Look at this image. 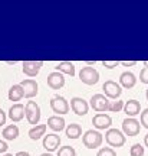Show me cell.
I'll list each match as a JSON object with an SVG mask.
<instances>
[{
    "instance_id": "44dd1931",
    "label": "cell",
    "mask_w": 148,
    "mask_h": 156,
    "mask_svg": "<svg viewBox=\"0 0 148 156\" xmlns=\"http://www.w3.org/2000/svg\"><path fill=\"white\" fill-rule=\"evenodd\" d=\"M7 97L10 101H20L25 97V93H23V88L20 84H15L9 88V93H7Z\"/></svg>"
},
{
    "instance_id": "4dcf8cb0",
    "label": "cell",
    "mask_w": 148,
    "mask_h": 156,
    "mask_svg": "<svg viewBox=\"0 0 148 156\" xmlns=\"http://www.w3.org/2000/svg\"><path fill=\"white\" fill-rule=\"evenodd\" d=\"M7 149H9L7 143H6L5 140L0 139V153H6V152H7Z\"/></svg>"
},
{
    "instance_id": "ba28073f",
    "label": "cell",
    "mask_w": 148,
    "mask_h": 156,
    "mask_svg": "<svg viewBox=\"0 0 148 156\" xmlns=\"http://www.w3.org/2000/svg\"><path fill=\"white\" fill-rule=\"evenodd\" d=\"M92 124L96 130H109L112 124V119L106 113H98L92 117Z\"/></svg>"
},
{
    "instance_id": "8992f818",
    "label": "cell",
    "mask_w": 148,
    "mask_h": 156,
    "mask_svg": "<svg viewBox=\"0 0 148 156\" xmlns=\"http://www.w3.org/2000/svg\"><path fill=\"white\" fill-rule=\"evenodd\" d=\"M79 80L86 85H95L99 81V73L93 67H83L79 71Z\"/></svg>"
},
{
    "instance_id": "603a6c76",
    "label": "cell",
    "mask_w": 148,
    "mask_h": 156,
    "mask_svg": "<svg viewBox=\"0 0 148 156\" xmlns=\"http://www.w3.org/2000/svg\"><path fill=\"white\" fill-rule=\"evenodd\" d=\"M2 136H3L6 140L17 139V136H19V127H17L16 124H9V126H6V127L3 129Z\"/></svg>"
},
{
    "instance_id": "ac0fdd59",
    "label": "cell",
    "mask_w": 148,
    "mask_h": 156,
    "mask_svg": "<svg viewBox=\"0 0 148 156\" xmlns=\"http://www.w3.org/2000/svg\"><path fill=\"white\" fill-rule=\"evenodd\" d=\"M124 112L128 114L130 117H134L141 113V104L137 100H128L125 101V107H124Z\"/></svg>"
},
{
    "instance_id": "8d00e7d4",
    "label": "cell",
    "mask_w": 148,
    "mask_h": 156,
    "mask_svg": "<svg viewBox=\"0 0 148 156\" xmlns=\"http://www.w3.org/2000/svg\"><path fill=\"white\" fill-rule=\"evenodd\" d=\"M144 67L148 68V61H144Z\"/></svg>"
},
{
    "instance_id": "ffe728a7",
    "label": "cell",
    "mask_w": 148,
    "mask_h": 156,
    "mask_svg": "<svg viewBox=\"0 0 148 156\" xmlns=\"http://www.w3.org/2000/svg\"><path fill=\"white\" fill-rule=\"evenodd\" d=\"M65 133L68 136V139H78V137L82 136V127L78 123H71V124L66 126Z\"/></svg>"
},
{
    "instance_id": "9c48e42d",
    "label": "cell",
    "mask_w": 148,
    "mask_h": 156,
    "mask_svg": "<svg viewBox=\"0 0 148 156\" xmlns=\"http://www.w3.org/2000/svg\"><path fill=\"white\" fill-rule=\"evenodd\" d=\"M102 90H104L105 95L108 97V98H112V100H115L121 95L122 93V88H121V84H118L116 81L114 80H108V81H105L104 85H102Z\"/></svg>"
},
{
    "instance_id": "d590c367",
    "label": "cell",
    "mask_w": 148,
    "mask_h": 156,
    "mask_svg": "<svg viewBox=\"0 0 148 156\" xmlns=\"http://www.w3.org/2000/svg\"><path fill=\"white\" fill-rule=\"evenodd\" d=\"M39 156H53V155L49 153V152H46V153H42V155H39Z\"/></svg>"
},
{
    "instance_id": "8fae6325",
    "label": "cell",
    "mask_w": 148,
    "mask_h": 156,
    "mask_svg": "<svg viewBox=\"0 0 148 156\" xmlns=\"http://www.w3.org/2000/svg\"><path fill=\"white\" fill-rule=\"evenodd\" d=\"M42 67H43V61H23L22 71L25 75L33 78L39 74V71H40Z\"/></svg>"
},
{
    "instance_id": "484cf974",
    "label": "cell",
    "mask_w": 148,
    "mask_h": 156,
    "mask_svg": "<svg viewBox=\"0 0 148 156\" xmlns=\"http://www.w3.org/2000/svg\"><path fill=\"white\" fill-rule=\"evenodd\" d=\"M125 107V103L122 100H116V101H111V106H109V112L112 113H118L121 110H124Z\"/></svg>"
},
{
    "instance_id": "836d02e7",
    "label": "cell",
    "mask_w": 148,
    "mask_h": 156,
    "mask_svg": "<svg viewBox=\"0 0 148 156\" xmlns=\"http://www.w3.org/2000/svg\"><path fill=\"white\" fill-rule=\"evenodd\" d=\"M15 156H30V153H29V152H25V151H20V152H17Z\"/></svg>"
},
{
    "instance_id": "277c9868",
    "label": "cell",
    "mask_w": 148,
    "mask_h": 156,
    "mask_svg": "<svg viewBox=\"0 0 148 156\" xmlns=\"http://www.w3.org/2000/svg\"><path fill=\"white\" fill-rule=\"evenodd\" d=\"M89 101H91V103H89V106L92 107L95 112H98V113L109 112L111 101L105 94H93Z\"/></svg>"
},
{
    "instance_id": "1f68e13d",
    "label": "cell",
    "mask_w": 148,
    "mask_h": 156,
    "mask_svg": "<svg viewBox=\"0 0 148 156\" xmlns=\"http://www.w3.org/2000/svg\"><path fill=\"white\" fill-rule=\"evenodd\" d=\"M5 123H6V113L0 108V127H2Z\"/></svg>"
},
{
    "instance_id": "6da1fadb",
    "label": "cell",
    "mask_w": 148,
    "mask_h": 156,
    "mask_svg": "<svg viewBox=\"0 0 148 156\" xmlns=\"http://www.w3.org/2000/svg\"><path fill=\"white\" fill-rule=\"evenodd\" d=\"M102 142H104V136L98 130H93V129L86 130L82 136V143L88 149H96L102 145Z\"/></svg>"
},
{
    "instance_id": "f35d334b",
    "label": "cell",
    "mask_w": 148,
    "mask_h": 156,
    "mask_svg": "<svg viewBox=\"0 0 148 156\" xmlns=\"http://www.w3.org/2000/svg\"><path fill=\"white\" fill-rule=\"evenodd\" d=\"M145 97H147V100H148V88H147V91H145Z\"/></svg>"
},
{
    "instance_id": "7a4b0ae2",
    "label": "cell",
    "mask_w": 148,
    "mask_h": 156,
    "mask_svg": "<svg viewBox=\"0 0 148 156\" xmlns=\"http://www.w3.org/2000/svg\"><path fill=\"white\" fill-rule=\"evenodd\" d=\"M105 140L111 147H121V146L125 145L126 137L124 132H121L118 129H109L105 133Z\"/></svg>"
},
{
    "instance_id": "d6986e66",
    "label": "cell",
    "mask_w": 148,
    "mask_h": 156,
    "mask_svg": "<svg viewBox=\"0 0 148 156\" xmlns=\"http://www.w3.org/2000/svg\"><path fill=\"white\" fill-rule=\"evenodd\" d=\"M55 71H59L62 74H68V75H71V77H75V65H73V62L71 61H60L58 65L55 67Z\"/></svg>"
},
{
    "instance_id": "74e56055",
    "label": "cell",
    "mask_w": 148,
    "mask_h": 156,
    "mask_svg": "<svg viewBox=\"0 0 148 156\" xmlns=\"http://www.w3.org/2000/svg\"><path fill=\"white\" fill-rule=\"evenodd\" d=\"M3 156H15V155H13V153H5Z\"/></svg>"
},
{
    "instance_id": "5bb4252c",
    "label": "cell",
    "mask_w": 148,
    "mask_h": 156,
    "mask_svg": "<svg viewBox=\"0 0 148 156\" xmlns=\"http://www.w3.org/2000/svg\"><path fill=\"white\" fill-rule=\"evenodd\" d=\"M48 85L52 90H59L65 85V77L59 71H52L48 75Z\"/></svg>"
},
{
    "instance_id": "7c38bea8",
    "label": "cell",
    "mask_w": 148,
    "mask_h": 156,
    "mask_svg": "<svg viewBox=\"0 0 148 156\" xmlns=\"http://www.w3.org/2000/svg\"><path fill=\"white\" fill-rule=\"evenodd\" d=\"M23 88V93H25V97L26 98H33L35 95H38L39 93V85L38 83L33 80V78H26L20 83Z\"/></svg>"
},
{
    "instance_id": "2e32d148",
    "label": "cell",
    "mask_w": 148,
    "mask_h": 156,
    "mask_svg": "<svg viewBox=\"0 0 148 156\" xmlns=\"http://www.w3.org/2000/svg\"><path fill=\"white\" fill-rule=\"evenodd\" d=\"M119 84H121V87L130 90L137 84V77H135L131 71H124V73L119 75Z\"/></svg>"
},
{
    "instance_id": "5b68a950",
    "label": "cell",
    "mask_w": 148,
    "mask_h": 156,
    "mask_svg": "<svg viewBox=\"0 0 148 156\" xmlns=\"http://www.w3.org/2000/svg\"><path fill=\"white\" fill-rule=\"evenodd\" d=\"M25 114L28 119L29 124L38 126L39 120H40V107L36 101H28L25 106Z\"/></svg>"
},
{
    "instance_id": "d4e9b609",
    "label": "cell",
    "mask_w": 148,
    "mask_h": 156,
    "mask_svg": "<svg viewBox=\"0 0 148 156\" xmlns=\"http://www.w3.org/2000/svg\"><path fill=\"white\" fill-rule=\"evenodd\" d=\"M130 155L131 156H144V146L141 143H134L130 149Z\"/></svg>"
},
{
    "instance_id": "7402d4cb",
    "label": "cell",
    "mask_w": 148,
    "mask_h": 156,
    "mask_svg": "<svg viewBox=\"0 0 148 156\" xmlns=\"http://www.w3.org/2000/svg\"><path fill=\"white\" fill-rule=\"evenodd\" d=\"M46 127L48 124H38V126H33L30 130H29V137L32 140H39L42 136H46L45 132H46Z\"/></svg>"
},
{
    "instance_id": "cb8c5ba5",
    "label": "cell",
    "mask_w": 148,
    "mask_h": 156,
    "mask_svg": "<svg viewBox=\"0 0 148 156\" xmlns=\"http://www.w3.org/2000/svg\"><path fill=\"white\" fill-rule=\"evenodd\" d=\"M58 156H76V151L72 146H62L58 149Z\"/></svg>"
},
{
    "instance_id": "4fadbf2b",
    "label": "cell",
    "mask_w": 148,
    "mask_h": 156,
    "mask_svg": "<svg viewBox=\"0 0 148 156\" xmlns=\"http://www.w3.org/2000/svg\"><path fill=\"white\" fill-rule=\"evenodd\" d=\"M43 147L46 151L52 153V152H55L60 145V136L56 133H48L46 136L43 137Z\"/></svg>"
},
{
    "instance_id": "f1b7e54d",
    "label": "cell",
    "mask_w": 148,
    "mask_h": 156,
    "mask_svg": "<svg viewBox=\"0 0 148 156\" xmlns=\"http://www.w3.org/2000/svg\"><path fill=\"white\" fill-rule=\"evenodd\" d=\"M140 81L144 84H148V68L144 67L141 71H140Z\"/></svg>"
},
{
    "instance_id": "30bf717a",
    "label": "cell",
    "mask_w": 148,
    "mask_h": 156,
    "mask_svg": "<svg viewBox=\"0 0 148 156\" xmlns=\"http://www.w3.org/2000/svg\"><path fill=\"white\" fill-rule=\"evenodd\" d=\"M71 108L78 116H85L89 112V104L82 97H73V98H71Z\"/></svg>"
},
{
    "instance_id": "4316f807",
    "label": "cell",
    "mask_w": 148,
    "mask_h": 156,
    "mask_svg": "<svg viewBox=\"0 0 148 156\" xmlns=\"http://www.w3.org/2000/svg\"><path fill=\"white\" fill-rule=\"evenodd\" d=\"M96 156H116V152L112 147H101Z\"/></svg>"
},
{
    "instance_id": "d6a6232c",
    "label": "cell",
    "mask_w": 148,
    "mask_h": 156,
    "mask_svg": "<svg viewBox=\"0 0 148 156\" xmlns=\"http://www.w3.org/2000/svg\"><path fill=\"white\" fill-rule=\"evenodd\" d=\"M124 67H132V65H135L137 64V61H122L121 62Z\"/></svg>"
},
{
    "instance_id": "52a82bcc",
    "label": "cell",
    "mask_w": 148,
    "mask_h": 156,
    "mask_svg": "<svg viewBox=\"0 0 148 156\" xmlns=\"http://www.w3.org/2000/svg\"><path fill=\"white\" fill-rule=\"evenodd\" d=\"M141 130V124L138 122L137 119L134 117H126L125 120L122 122V132L125 136H137Z\"/></svg>"
},
{
    "instance_id": "3957f363",
    "label": "cell",
    "mask_w": 148,
    "mask_h": 156,
    "mask_svg": "<svg viewBox=\"0 0 148 156\" xmlns=\"http://www.w3.org/2000/svg\"><path fill=\"white\" fill-rule=\"evenodd\" d=\"M50 108H52L53 113H56L58 116H60V114H66V113L69 112L71 104H69V101L66 100L63 95L56 94L50 98Z\"/></svg>"
},
{
    "instance_id": "e575fe53",
    "label": "cell",
    "mask_w": 148,
    "mask_h": 156,
    "mask_svg": "<svg viewBox=\"0 0 148 156\" xmlns=\"http://www.w3.org/2000/svg\"><path fill=\"white\" fill-rule=\"evenodd\" d=\"M144 143H145V146L148 147V133L145 134V136H144Z\"/></svg>"
},
{
    "instance_id": "9a60e30c",
    "label": "cell",
    "mask_w": 148,
    "mask_h": 156,
    "mask_svg": "<svg viewBox=\"0 0 148 156\" xmlns=\"http://www.w3.org/2000/svg\"><path fill=\"white\" fill-rule=\"evenodd\" d=\"M25 116H26V114H25V106H23L22 103H16V104H13V106L9 108V119H10L13 123L20 122Z\"/></svg>"
},
{
    "instance_id": "f546056e",
    "label": "cell",
    "mask_w": 148,
    "mask_h": 156,
    "mask_svg": "<svg viewBox=\"0 0 148 156\" xmlns=\"http://www.w3.org/2000/svg\"><path fill=\"white\" fill-rule=\"evenodd\" d=\"M118 64H119L118 61H102V65L105 68H108V69H112V68L118 67Z\"/></svg>"
},
{
    "instance_id": "83f0119b",
    "label": "cell",
    "mask_w": 148,
    "mask_h": 156,
    "mask_svg": "<svg viewBox=\"0 0 148 156\" xmlns=\"http://www.w3.org/2000/svg\"><path fill=\"white\" fill-rule=\"evenodd\" d=\"M140 120H141V124H143L145 129H148V108H145L141 116H140Z\"/></svg>"
},
{
    "instance_id": "e0dca14e",
    "label": "cell",
    "mask_w": 148,
    "mask_h": 156,
    "mask_svg": "<svg viewBox=\"0 0 148 156\" xmlns=\"http://www.w3.org/2000/svg\"><path fill=\"white\" fill-rule=\"evenodd\" d=\"M53 132H60L65 129V119L62 116H58V114H53L48 119V123H46Z\"/></svg>"
}]
</instances>
